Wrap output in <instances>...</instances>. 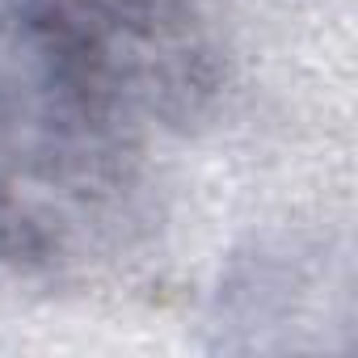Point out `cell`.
I'll return each mask as SVG.
<instances>
[{
  "label": "cell",
  "instance_id": "6da1fadb",
  "mask_svg": "<svg viewBox=\"0 0 358 358\" xmlns=\"http://www.w3.org/2000/svg\"><path fill=\"white\" fill-rule=\"evenodd\" d=\"M194 0H0V257L59 270L72 211L131 190L148 118L220 93Z\"/></svg>",
  "mask_w": 358,
  "mask_h": 358
}]
</instances>
